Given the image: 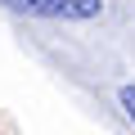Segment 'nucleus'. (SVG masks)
I'll return each mask as SVG.
<instances>
[{
    "label": "nucleus",
    "instance_id": "f257e3e1",
    "mask_svg": "<svg viewBox=\"0 0 135 135\" xmlns=\"http://www.w3.org/2000/svg\"><path fill=\"white\" fill-rule=\"evenodd\" d=\"M18 14H36V18H95L99 0H0Z\"/></svg>",
    "mask_w": 135,
    "mask_h": 135
},
{
    "label": "nucleus",
    "instance_id": "f03ea898",
    "mask_svg": "<svg viewBox=\"0 0 135 135\" xmlns=\"http://www.w3.org/2000/svg\"><path fill=\"white\" fill-rule=\"evenodd\" d=\"M122 108H126V117L135 122V86H126V90H122Z\"/></svg>",
    "mask_w": 135,
    "mask_h": 135
}]
</instances>
